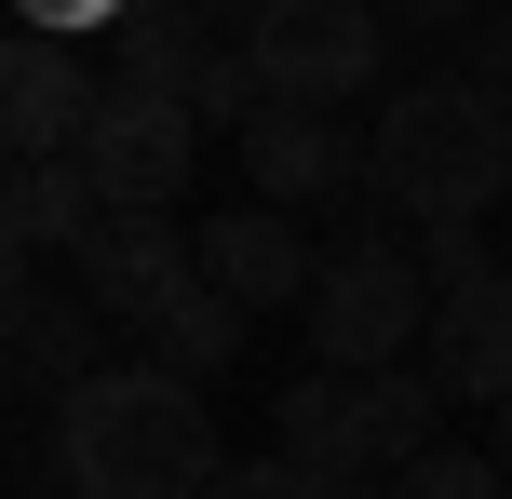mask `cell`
<instances>
[{
	"label": "cell",
	"instance_id": "44dd1931",
	"mask_svg": "<svg viewBox=\"0 0 512 499\" xmlns=\"http://www.w3.org/2000/svg\"><path fill=\"white\" fill-rule=\"evenodd\" d=\"M135 0H14V27H54V41H108Z\"/></svg>",
	"mask_w": 512,
	"mask_h": 499
},
{
	"label": "cell",
	"instance_id": "ffe728a7",
	"mask_svg": "<svg viewBox=\"0 0 512 499\" xmlns=\"http://www.w3.org/2000/svg\"><path fill=\"white\" fill-rule=\"evenodd\" d=\"M418 270H432V284H486V216H432V230H418Z\"/></svg>",
	"mask_w": 512,
	"mask_h": 499
},
{
	"label": "cell",
	"instance_id": "7402d4cb",
	"mask_svg": "<svg viewBox=\"0 0 512 499\" xmlns=\"http://www.w3.org/2000/svg\"><path fill=\"white\" fill-rule=\"evenodd\" d=\"M459 41H472V81H486V95H512V0H486Z\"/></svg>",
	"mask_w": 512,
	"mask_h": 499
},
{
	"label": "cell",
	"instance_id": "5bb4252c",
	"mask_svg": "<svg viewBox=\"0 0 512 499\" xmlns=\"http://www.w3.org/2000/svg\"><path fill=\"white\" fill-rule=\"evenodd\" d=\"M203 41H216L203 0H135V14L108 27V81H162V95H176V81L203 68Z\"/></svg>",
	"mask_w": 512,
	"mask_h": 499
},
{
	"label": "cell",
	"instance_id": "6da1fadb",
	"mask_svg": "<svg viewBox=\"0 0 512 499\" xmlns=\"http://www.w3.org/2000/svg\"><path fill=\"white\" fill-rule=\"evenodd\" d=\"M54 473L81 499H216L230 446L203 419V378L176 365H95L54 405Z\"/></svg>",
	"mask_w": 512,
	"mask_h": 499
},
{
	"label": "cell",
	"instance_id": "9c48e42d",
	"mask_svg": "<svg viewBox=\"0 0 512 499\" xmlns=\"http://www.w3.org/2000/svg\"><path fill=\"white\" fill-rule=\"evenodd\" d=\"M243 176H256V203H351V189H364V135L337 122V108L270 95L243 122Z\"/></svg>",
	"mask_w": 512,
	"mask_h": 499
},
{
	"label": "cell",
	"instance_id": "d6986e66",
	"mask_svg": "<svg viewBox=\"0 0 512 499\" xmlns=\"http://www.w3.org/2000/svg\"><path fill=\"white\" fill-rule=\"evenodd\" d=\"M216 499H378V486H351V473H310V459H230V473H216Z\"/></svg>",
	"mask_w": 512,
	"mask_h": 499
},
{
	"label": "cell",
	"instance_id": "7a4b0ae2",
	"mask_svg": "<svg viewBox=\"0 0 512 499\" xmlns=\"http://www.w3.org/2000/svg\"><path fill=\"white\" fill-rule=\"evenodd\" d=\"M364 189H378L391 216H499L512 203V95H486L472 68H432L405 81V95L378 108V135H364Z\"/></svg>",
	"mask_w": 512,
	"mask_h": 499
},
{
	"label": "cell",
	"instance_id": "5b68a950",
	"mask_svg": "<svg viewBox=\"0 0 512 499\" xmlns=\"http://www.w3.org/2000/svg\"><path fill=\"white\" fill-rule=\"evenodd\" d=\"M81 162H95L108 203L176 216V203H189V176H203V122H189V95H162V81H108L95 122H81Z\"/></svg>",
	"mask_w": 512,
	"mask_h": 499
},
{
	"label": "cell",
	"instance_id": "7c38bea8",
	"mask_svg": "<svg viewBox=\"0 0 512 499\" xmlns=\"http://www.w3.org/2000/svg\"><path fill=\"white\" fill-rule=\"evenodd\" d=\"M270 432H283V459H310V473H351V486H378V459H364V378L297 365V378L270 392Z\"/></svg>",
	"mask_w": 512,
	"mask_h": 499
},
{
	"label": "cell",
	"instance_id": "30bf717a",
	"mask_svg": "<svg viewBox=\"0 0 512 499\" xmlns=\"http://www.w3.org/2000/svg\"><path fill=\"white\" fill-rule=\"evenodd\" d=\"M418 365H432L459 405H512V257L486 270V284H445L432 351H418Z\"/></svg>",
	"mask_w": 512,
	"mask_h": 499
},
{
	"label": "cell",
	"instance_id": "9a60e30c",
	"mask_svg": "<svg viewBox=\"0 0 512 499\" xmlns=\"http://www.w3.org/2000/svg\"><path fill=\"white\" fill-rule=\"evenodd\" d=\"M445 405H459V392H445L432 365H378V378H364V459H378V473H391V459H418Z\"/></svg>",
	"mask_w": 512,
	"mask_h": 499
},
{
	"label": "cell",
	"instance_id": "8992f818",
	"mask_svg": "<svg viewBox=\"0 0 512 499\" xmlns=\"http://www.w3.org/2000/svg\"><path fill=\"white\" fill-rule=\"evenodd\" d=\"M203 284V230L189 216H149V203H108L95 230H81V297H95L108 324H135L149 338L176 297Z\"/></svg>",
	"mask_w": 512,
	"mask_h": 499
},
{
	"label": "cell",
	"instance_id": "4fadbf2b",
	"mask_svg": "<svg viewBox=\"0 0 512 499\" xmlns=\"http://www.w3.org/2000/svg\"><path fill=\"white\" fill-rule=\"evenodd\" d=\"M108 216L95 162H14V189H0V243H14V270L41 257H81V230Z\"/></svg>",
	"mask_w": 512,
	"mask_h": 499
},
{
	"label": "cell",
	"instance_id": "ba28073f",
	"mask_svg": "<svg viewBox=\"0 0 512 499\" xmlns=\"http://www.w3.org/2000/svg\"><path fill=\"white\" fill-rule=\"evenodd\" d=\"M203 230V284H230L243 311H310L324 284V243H310L297 203H243V216H189Z\"/></svg>",
	"mask_w": 512,
	"mask_h": 499
},
{
	"label": "cell",
	"instance_id": "2e32d148",
	"mask_svg": "<svg viewBox=\"0 0 512 499\" xmlns=\"http://www.w3.org/2000/svg\"><path fill=\"white\" fill-rule=\"evenodd\" d=\"M243 324H256V311H243L230 284H189L176 311L149 324V365H176V378H216V365H230V351H243Z\"/></svg>",
	"mask_w": 512,
	"mask_h": 499
},
{
	"label": "cell",
	"instance_id": "52a82bcc",
	"mask_svg": "<svg viewBox=\"0 0 512 499\" xmlns=\"http://www.w3.org/2000/svg\"><path fill=\"white\" fill-rule=\"evenodd\" d=\"M95 95L108 81L81 68V41H54V27H14L0 41V135H14V162H81Z\"/></svg>",
	"mask_w": 512,
	"mask_h": 499
},
{
	"label": "cell",
	"instance_id": "603a6c76",
	"mask_svg": "<svg viewBox=\"0 0 512 499\" xmlns=\"http://www.w3.org/2000/svg\"><path fill=\"white\" fill-rule=\"evenodd\" d=\"M391 14H405V27H472L486 0H391Z\"/></svg>",
	"mask_w": 512,
	"mask_h": 499
},
{
	"label": "cell",
	"instance_id": "e0dca14e",
	"mask_svg": "<svg viewBox=\"0 0 512 499\" xmlns=\"http://www.w3.org/2000/svg\"><path fill=\"white\" fill-rule=\"evenodd\" d=\"M378 499H512V459H499V446H445V432H432L418 459L378 473Z\"/></svg>",
	"mask_w": 512,
	"mask_h": 499
},
{
	"label": "cell",
	"instance_id": "cb8c5ba5",
	"mask_svg": "<svg viewBox=\"0 0 512 499\" xmlns=\"http://www.w3.org/2000/svg\"><path fill=\"white\" fill-rule=\"evenodd\" d=\"M486 446H499V459H512V405H499V432H486Z\"/></svg>",
	"mask_w": 512,
	"mask_h": 499
},
{
	"label": "cell",
	"instance_id": "8fae6325",
	"mask_svg": "<svg viewBox=\"0 0 512 499\" xmlns=\"http://www.w3.org/2000/svg\"><path fill=\"white\" fill-rule=\"evenodd\" d=\"M95 365H108V311H95V297H54L41 270H27V284H14V392L68 405Z\"/></svg>",
	"mask_w": 512,
	"mask_h": 499
},
{
	"label": "cell",
	"instance_id": "ac0fdd59",
	"mask_svg": "<svg viewBox=\"0 0 512 499\" xmlns=\"http://www.w3.org/2000/svg\"><path fill=\"white\" fill-rule=\"evenodd\" d=\"M176 95H189V122H203V135H216V122L243 135L256 108H270V81H256V54H243V41H203V68H189Z\"/></svg>",
	"mask_w": 512,
	"mask_h": 499
},
{
	"label": "cell",
	"instance_id": "277c9868",
	"mask_svg": "<svg viewBox=\"0 0 512 499\" xmlns=\"http://www.w3.org/2000/svg\"><path fill=\"white\" fill-rule=\"evenodd\" d=\"M243 54L270 95L297 108H351L391 81V0H256L243 14Z\"/></svg>",
	"mask_w": 512,
	"mask_h": 499
},
{
	"label": "cell",
	"instance_id": "3957f363",
	"mask_svg": "<svg viewBox=\"0 0 512 499\" xmlns=\"http://www.w3.org/2000/svg\"><path fill=\"white\" fill-rule=\"evenodd\" d=\"M432 311H445V284L405 257V230H351V243H324V284H310V365H337V378H378V365H405V351H432Z\"/></svg>",
	"mask_w": 512,
	"mask_h": 499
}]
</instances>
